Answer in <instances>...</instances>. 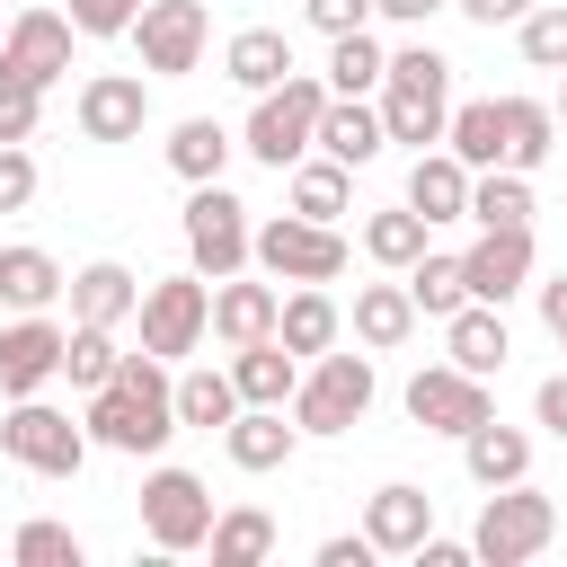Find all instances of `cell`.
I'll return each instance as SVG.
<instances>
[{
	"instance_id": "obj_1",
	"label": "cell",
	"mask_w": 567,
	"mask_h": 567,
	"mask_svg": "<svg viewBox=\"0 0 567 567\" xmlns=\"http://www.w3.org/2000/svg\"><path fill=\"white\" fill-rule=\"evenodd\" d=\"M80 425H89V443L133 452V461H142V452H168V434H177V381H168V363H159V354H124L115 381L89 390Z\"/></svg>"
},
{
	"instance_id": "obj_2",
	"label": "cell",
	"mask_w": 567,
	"mask_h": 567,
	"mask_svg": "<svg viewBox=\"0 0 567 567\" xmlns=\"http://www.w3.org/2000/svg\"><path fill=\"white\" fill-rule=\"evenodd\" d=\"M443 115H452V62L434 44H399L381 62V133L408 142V151H434Z\"/></svg>"
},
{
	"instance_id": "obj_3",
	"label": "cell",
	"mask_w": 567,
	"mask_h": 567,
	"mask_svg": "<svg viewBox=\"0 0 567 567\" xmlns=\"http://www.w3.org/2000/svg\"><path fill=\"white\" fill-rule=\"evenodd\" d=\"M319 106H328V80H310V71H284L275 89H257L239 151H248V159H266V168H292V159L310 151V133H319Z\"/></svg>"
},
{
	"instance_id": "obj_4",
	"label": "cell",
	"mask_w": 567,
	"mask_h": 567,
	"mask_svg": "<svg viewBox=\"0 0 567 567\" xmlns=\"http://www.w3.org/2000/svg\"><path fill=\"white\" fill-rule=\"evenodd\" d=\"M372 354H310V372L292 381V425L301 434H354L363 425V408H372Z\"/></svg>"
},
{
	"instance_id": "obj_5",
	"label": "cell",
	"mask_w": 567,
	"mask_h": 567,
	"mask_svg": "<svg viewBox=\"0 0 567 567\" xmlns=\"http://www.w3.org/2000/svg\"><path fill=\"white\" fill-rule=\"evenodd\" d=\"M558 540V505L540 496V487H487V505H478V532H470V558L478 567H523V558H540Z\"/></svg>"
},
{
	"instance_id": "obj_6",
	"label": "cell",
	"mask_w": 567,
	"mask_h": 567,
	"mask_svg": "<svg viewBox=\"0 0 567 567\" xmlns=\"http://www.w3.org/2000/svg\"><path fill=\"white\" fill-rule=\"evenodd\" d=\"M248 257H257L275 284H337L354 248H346V230H337V221H301V213H284V221L248 230Z\"/></svg>"
},
{
	"instance_id": "obj_7",
	"label": "cell",
	"mask_w": 567,
	"mask_h": 567,
	"mask_svg": "<svg viewBox=\"0 0 567 567\" xmlns=\"http://www.w3.org/2000/svg\"><path fill=\"white\" fill-rule=\"evenodd\" d=\"M133 319H142V354L177 363V354H195L213 337V284L204 275H159V284H142Z\"/></svg>"
},
{
	"instance_id": "obj_8",
	"label": "cell",
	"mask_w": 567,
	"mask_h": 567,
	"mask_svg": "<svg viewBox=\"0 0 567 567\" xmlns=\"http://www.w3.org/2000/svg\"><path fill=\"white\" fill-rule=\"evenodd\" d=\"M0 452H9L18 470H35V478H80L89 425H71L62 408H44V399L27 390V399H9V416H0Z\"/></svg>"
},
{
	"instance_id": "obj_9",
	"label": "cell",
	"mask_w": 567,
	"mask_h": 567,
	"mask_svg": "<svg viewBox=\"0 0 567 567\" xmlns=\"http://www.w3.org/2000/svg\"><path fill=\"white\" fill-rule=\"evenodd\" d=\"M186 257H195V275H239L248 266V204L221 186V177H204L195 195H186Z\"/></svg>"
},
{
	"instance_id": "obj_10",
	"label": "cell",
	"mask_w": 567,
	"mask_h": 567,
	"mask_svg": "<svg viewBox=\"0 0 567 567\" xmlns=\"http://www.w3.org/2000/svg\"><path fill=\"white\" fill-rule=\"evenodd\" d=\"M124 35L142 44V71L186 80V71L204 62V44H213V18H204V0H142V18H133Z\"/></svg>"
},
{
	"instance_id": "obj_11",
	"label": "cell",
	"mask_w": 567,
	"mask_h": 567,
	"mask_svg": "<svg viewBox=\"0 0 567 567\" xmlns=\"http://www.w3.org/2000/svg\"><path fill=\"white\" fill-rule=\"evenodd\" d=\"M213 532V496L195 470H151L142 478V540L151 549H204Z\"/></svg>"
},
{
	"instance_id": "obj_12",
	"label": "cell",
	"mask_w": 567,
	"mask_h": 567,
	"mask_svg": "<svg viewBox=\"0 0 567 567\" xmlns=\"http://www.w3.org/2000/svg\"><path fill=\"white\" fill-rule=\"evenodd\" d=\"M71 18L62 9H18L9 27H0V80H18V89H53L62 71H71Z\"/></svg>"
},
{
	"instance_id": "obj_13",
	"label": "cell",
	"mask_w": 567,
	"mask_h": 567,
	"mask_svg": "<svg viewBox=\"0 0 567 567\" xmlns=\"http://www.w3.org/2000/svg\"><path fill=\"white\" fill-rule=\"evenodd\" d=\"M408 416H416L425 434H452V443H461V434H470L478 416H496V408H487V381H478V372H461V363H425V372L408 381Z\"/></svg>"
},
{
	"instance_id": "obj_14",
	"label": "cell",
	"mask_w": 567,
	"mask_h": 567,
	"mask_svg": "<svg viewBox=\"0 0 567 567\" xmlns=\"http://www.w3.org/2000/svg\"><path fill=\"white\" fill-rule=\"evenodd\" d=\"M142 124H151L142 71H97V80H80V133H89V142H142Z\"/></svg>"
},
{
	"instance_id": "obj_15",
	"label": "cell",
	"mask_w": 567,
	"mask_h": 567,
	"mask_svg": "<svg viewBox=\"0 0 567 567\" xmlns=\"http://www.w3.org/2000/svg\"><path fill=\"white\" fill-rule=\"evenodd\" d=\"M461 284H470V301H496L505 310L532 284V230H478L461 248Z\"/></svg>"
},
{
	"instance_id": "obj_16",
	"label": "cell",
	"mask_w": 567,
	"mask_h": 567,
	"mask_svg": "<svg viewBox=\"0 0 567 567\" xmlns=\"http://www.w3.org/2000/svg\"><path fill=\"white\" fill-rule=\"evenodd\" d=\"M62 337H71V328H53L44 310H18V319L0 328V390H9V399L44 390V381L62 372Z\"/></svg>"
},
{
	"instance_id": "obj_17",
	"label": "cell",
	"mask_w": 567,
	"mask_h": 567,
	"mask_svg": "<svg viewBox=\"0 0 567 567\" xmlns=\"http://www.w3.org/2000/svg\"><path fill=\"white\" fill-rule=\"evenodd\" d=\"M425 532H434V496H425V487L390 478V487H372V496H363V540H372L381 558H408Z\"/></svg>"
},
{
	"instance_id": "obj_18",
	"label": "cell",
	"mask_w": 567,
	"mask_h": 567,
	"mask_svg": "<svg viewBox=\"0 0 567 567\" xmlns=\"http://www.w3.org/2000/svg\"><path fill=\"white\" fill-rule=\"evenodd\" d=\"M310 142H319L337 168H372V159L390 151V133H381V106H372V97H328Z\"/></svg>"
},
{
	"instance_id": "obj_19",
	"label": "cell",
	"mask_w": 567,
	"mask_h": 567,
	"mask_svg": "<svg viewBox=\"0 0 567 567\" xmlns=\"http://www.w3.org/2000/svg\"><path fill=\"white\" fill-rule=\"evenodd\" d=\"M443 354H452L461 372L496 381V372H505V354H514V337H505V310H496V301H461V310L443 319Z\"/></svg>"
},
{
	"instance_id": "obj_20",
	"label": "cell",
	"mask_w": 567,
	"mask_h": 567,
	"mask_svg": "<svg viewBox=\"0 0 567 567\" xmlns=\"http://www.w3.org/2000/svg\"><path fill=\"white\" fill-rule=\"evenodd\" d=\"M292 381H301V354H292L284 337H248V346H230V390H239V408H284Z\"/></svg>"
},
{
	"instance_id": "obj_21",
	"label": "cell",
	"mask_w": 567,
	"mask_h": 567,
	"mask_svg": "<svg viewBox=\"0 0 567 567\" xmlns=\"http://www.w3.org/2000/svg\"><path fill=\"white\" fill-rule=\"evenodd\" d=\"M62 292H71V319H80V328H124V319H133V301H142V284H133L115 257H97V266L62 275Z\"/></svg>"
},
{
	"instance_id": "obj_22",
	"label": "cell",
	"mask_w": 567,
	"mask_h": 567,
	"mask_svg": "<svg viewBox=\"0 0 567 567\" xmlns=\"http://www.w3.org/2000/svg\"><path fill=\"white\" fill-rule=\"evenodd\" d=\"M461 470H470L478 487H514V478H532V434H523V425L478 416V425L461 434Z\"/></svg>"
},
{
	"instance_id": "obj_23",
	"label": "cell",
	"mask_w": 567,
	"mask_h": 567,
	"mask_svg": "<svg viewBox=\"0 0 567 567\" xmlns=\"http://www.w3.org/2000/svg\"><path fill=\"white\" fill-rule=\"evenodd\" d=\"M408 213H425V221H470V168L434 142V151H416V168H408Z\"/></svg>"
},
{
	"instance_id": "obj_24",
	"label": "cell",
	"mask_w": 567,
	"mask_h": 567,
	"mask_svg": "<svg viewBox=\"0 0 567 567\" xmlns=\"http://www.w3.org/2000/svg\"><path fill=\"white\" fill-rule=\"evenodd\" d=\"M292 443H301V425H284V408H239V416L221 425L230 470H284V461H292Z\"/></svg>"
},
{
	"instance_id": "obj_25",
	"label": "cell",
	"mask_w": 567,
	"mask_h": 567,
	"mask_svg": "<svg viewBox=\"0 0 567 567\" xmlns=\"http://www.w3.org/2000/svg\"><path fill=\"white\" fill-rule=\"evenodd\" d=\"M275 310H284V292H275V284H239V275H221V284H213V337H221V346L275 337Z\"/></svg>"
},
{
	"instance_id": "obj_26",
	"label": "cell",
	"mask_w": 567,
	"mask_h": 567,
	"mask_svg": "<svg viewBox=\"0 0 567 567\" xmlns=\"http://www.w3.org/2000/svg\"><path fill=\"white\" fill-rule=\"evenodd\" d=\"M221 71L257 97V89H275V80H284V71H301V62H292V35H284V27H239V35L221 44Z\"/></svg>"
},
{
	"instance_id": "obj_27",
	"label": "cell",
	"mask_w": 567,
	"mask_h": 567,
	"mask_svg": "<svg viewBox=\"0 0 567 567\" xmlns=\"http://www.w3.org/2000/svg\"><path fill=\"white\" fill-rule=\"evenodd\" d=\"M443 151H452L461 168H505V106H496V97L452 106V115H443Z\"/></svg>"
},
{
	"instance_id": "obj_28",
	"label": "cell",
	"mask_w": 567,
	"mask_h": 567,
	"mask_svg": "<svg viewBox=\"0 0 567 567\" xmlns=\"http://www.w3.org/2000/svg\"><path fill=\"white\" fill-rule=\"evenodd\" d=\"M470 221L478 230H532V177L523 168H470Z\"/></svg>"
},
{
	"instance_id": "obj_29",
	"label": "cell",
	"mask_w": 567,
	"mask_h": 567,
	"mask_svg": "<svg viewBox=\"0 0 567 567\" xmlns=\"http://www.w3.org/2000/svg\"><path fill=\"white\" fill-rule=\"evenodd\" d=\"M354 337H363L372 354L408 346V337H416V301H408V284H354Z\"/></svg>"
},
{
	"instance_id": "obj_30",
	"label": "cell",
	"mask_w": 567,
	"mask_h": 567,
	"mask_svg": "<svg viewBox=\"0 0 567 567\" xmlns=\"http://www.w3.org/2000/svg\"><path fill=\"white\" fill-rule=\"evenodd\" d=\"M337 328H346V310H337L319 284H292V301L275 310V337H284L292 354H328V346H337Z\"/></svg>"
},
{
	"instance_id": "obj_31",
	"label": "cell",
	"mask_w": 567,
	"mask_h": 567,
	"mask_svg": "<svg viewBox=\"0 0 567 567\" xmlns=\"http://www.w3.org/2000/svg\"><path fill=\"white\" fill-rule=\"evenodd\" d=\"M381 62L390 53L372 44V27H354V35H328V71L319 80H328V97H372L381 89Z\"/></svg>"
},
{
	"instance_id": "obj_32",
	"label": "cell",
	"mask_w": 567,
	"mask_h": 567,
	"mask_svg": "<svg viewBox=\"0 0 567 567\" xmlns=\"http://www.w3.org/2000/svg\"><path fill=\"white\" fill-rule=\"evenodd\" d=\"M496 106H505V168L532 177V168L558 151V115H549L540 97H496Z\"/></svg>"
},
{
	"instance_id": "obj_33",
	"label": "cell",
	"mask_w": 567,
	"mask_h": 567,
	"mask_svg": "<svg viewBox=\"0 0 567 567\" xmlns=\"http://www.w3.org/2000/svg\"><path fill=\"white\" fill-rule=\"evenodd\" d=\"M230 151H239V142H230V133H221L213 115H186V124L168 133V168H177L186 186H204V177H221V168H230Z\"/></svg>"
},
{
	"instance_id": "obj_34",
	"label": "cell",
	"mask_w": 567,
	"mask_h": 567,
	"mask_svg": "<svg viewBox=\"0 0 567 567\" xmlns=\"http://www.w3.org/2000/svg\"><path fill=\"white\" fill-rule=\"evenodd\" d=\"M346 204H354V168H337L328 151L319 159H292V213L301 221H337Z\"/></svg>"
},
{
	"instance_id": "obj_35",
	"label": "cell",
	"mask_w": 567,
	"mask_h": 567,
	"mask_svg": "<svg viewBox=\"0 0 567 567\" xmlns=\"http://www.w3.org/2000/svg\"><path fill=\"white\" fill-rule=\"evenodd\" d=\"M399 284H408L416 319H452V310L470 301V284H461V257H443V248H416V266H408Z\"/></svg>"
},
{
	"instance_id": "obj_36",
	"label": "cell",
	"mask_w": 567,
	"mask_h": 567,
	"mask_svg": "<svg viewBox=\"0 0 567 567\" xmlns=\"http://www.w3.org/2000/svg\"><path fill=\"white\" fill-rule=\"evenodd\" d=\"M213 567H257V558H275V514H257V505H230V514H213Z\"/></svg>"
},
{
	"instance_id": "obj_37",
	"label": "cell",
	"mask_w": 567,
	"mask_h": 567,
	"mask_svg": "<svg viewBox=\"0 0 567 567\" xmlns=\"http://www.w3.org/2000/svg\"><path fill=\"white\" fill-rule=\"evenodd\" d=\"M0 301L9 310H53L62 301V266L44 248H0Z\"/></svg>"
},
{
	"instance_id": "obj_38",
	"label": "cell",
	"mask_w": 567,
	"mask_h": 567,
	"mask_svg": "<svg viewBox=\"0 0 567 567\" xmlns=\"http://www.w3.org/2000/svg\"><path fill=\"white\" fill-rule=\"evenodd\" d=\"M425 230H434L425 213L390 204V213H372V221H363V257H372V266H390V275H408V266H416V248H425Z\"/></svg>"
},
{
	"instance_id": "obj_39",
	"label": "cell",
	"mask_w": 567,
	"mask_h": 567,
	"mask_svg": "<svg viewBox=\"0 0 567 567\" xmlns=\"http://www.w3.org/2000/svg\"><path fill=\"white\" fill-rule=\"evenodd\" d=\"M514 44H523L532 71H567V0H532L514 18Z\"/></svg>"
},
{
	"instance_id": "obj_40",
	"label": "cell",
	"mask_w": 567,
	"mask_h": 567,
	"mask_svg": "<svg viewBox=\"0 0 567 567\" xmlns=\"http://www.w3.org/2000/svg\"><path fill=\"white\" fill-rule=\"evenodd\" d=\"M115 328H80L71 319V337H62V372H71V390H97V381H115Z\"/></svg>"
},
{
	"instance_id": "obj_41",
	"label": "cell",
	"mask_w": 567,
	"mask_h": 567,
	"mask_svg": "<svg viewBox=\"0 0 567 567\" xmlns=\"http://www.w3.org/2000/svg\"><path fill=\"white\" fill-rule=\"evenodd\" d=\"M230 416H239L230 363H221V372H186V381H177V425H230Z\"/></svg>"
},
{
	"instance_id": "obj_42",
	"label": "cell",
	"mask_w": 567,
	"mask_h": 567,
	"mask_svg": "<svg viewBox=\"0 0 567 567\" xmlns=\"http://www.w3.org/2000/svg\"><path fill=\"white\" fill-rule=\"evenodd\" d=\"M9 558H18V567H80L89 549H80L71 523H18V532H9Z\"/></svg>"
},
{
	"instance_id": "obj_43",
	"label": "cell",
	"mask_w": 567,
	"mask_h": 567,
	"mask_svg": "<svg viewBox=\"0 0 567 567\" xmlns=\"http://www.w3.org/2000/svg\"><path fill=\"white\" fill-rule=\"evenodd\" d=\"M35 204V159L27 142H0V213H27Z\"/></svg>"
},
{
	"instance_id": "obj_44",
	"label": "cell",
	"mask_w": 567,
	"mask_h": 567,
	"mask_svg": "<svg viewBox=\"0 0 567 567\" xmlns=\"http://www.w3.org/2000/svg\"><path fill=\"white\" fill-rule=\"evenodd\" d=\"M62 18H71V27H80V35H124V27H133V18H142V0H71V9H62Z\"/></svg>"
},
{
	"instance_id": "obj_45",
	"label": "cell",
	"mask_w": 567,
	"mask_h": 567,
	"mask_svg": "<svg viewBox=\"0 0 567 567\" xmlns=\"http://www.w3.org/2000/svg\"><path fill=\"white\" fill-rule=\"evenodd\" d=\"M35 106H44V89L0 80V142H35Z\"/></svg>"
},
{
	"instance_id": "obj_46",
	"label": "cell",
	"mask_w": 567,
	"mask_h": 567,
	"mask_svg": "<svg viewBox=\"0 0 567 567\" xmlns=\"http://www.w3.org/2000/svg\"><path fill=\"white\" fill-rule=\"evenodd\" d=\"M301 18H310L319 35H354V27L372 18V0H301Z\"/></svg>"
},
{
	"instance_id": "obj_47",
	"label": "cell",
	"mask_w": 567,
	"mask_h": 567,
	"mask_svg": "<svg viewBox=\"0 0 567 567\" xmlns=\"http://www.w3.org/2000/svg\"><path fill=\"white\" fill-rule=\"evenodd\" d=\"M381 549L363 540V532H337V540H319V567H372Z\"/></svg>"
},
{
	"instance_id": "obj_48",
	"label": "cell",
	"mask_w": 567,
	"mask_h": 567,
	"mask_svg": "<svg viewBox=\"0 0 567 567\" xmlns=\"http://www.w3.org/2000/svg\"><path fill=\"white\" fill-rule=\"evenodd\" d=\"M532 416H540L549 434H567V372H549V381L532 390Z\"/></svg>"
},
{
	"instance_id": "obj_49",
	"label": "cell",
	"mask_w": 567,
	"mask_h": 567,
	"mask_svg": "<svg viewBox=\"0 0 567 567\" xmlns=\"http://www.w3.org/2000/svg\"><path fill=\"white\" fill-rule=\"evenodd\" d=\"M452 9H461L470 27H514V18L532 9V0H452Z\"/></svg>"
},
{
	"instance_id": "obj_50",
	"label": "cell",
	"mask_w": 567,
	"mask_h": 567,
	"mask_svg": "<svg viewBox=\"0 0 567 567\" xmlns=\"http://www.w3.org/2000/svg\"><path fill=\"white\" fill-rule=\"evenodd\" d=\"M408 558H416V567H470V540H434V532H425Z\"/></svg>"
},
{
	"instance_id": "obj_51",
	"label": "cell",
	"mask_w": 567,
	"mask_h": 567,
	"mask_svg": "<svg viewBox=\"0 0 567 567\" xmlns=\"http://www.w3.org/2000/svg\"><path fill=\"white\" fill-rule=\"evenodd\" d=\"M540 328L567 346V275H549V284H540Z\"/></svg>"
},
{
	"instance_id": "obj_52",
	"label": "cell",
	"mask_w": 567,
	"mask_h": 567,
	"mask_svg": "<svg viewBox=\"0 0 567 567\" xmlns=\"http://www.w3.org/2000/svg\"><path fill=\"white\" fill-rule=\"evenodd\" d=\"M434 9H452V0H372V18H399V27H425Z\"/></svg>"
},
{
	"instance_id": "obj_53",
	"label": "cell",
	"mask_w": 567,
	"mask_h": 567,
	"mask_svg": "<svg viewBox=\"0 0 567 567\" xmlns=\"http://www.w3.org/2000/svg\"><path fill=\"white\" fill-rule=\"evenodd\" d=\"M549 115H558V133H567V71H558V106H549Z\"/></svg>"
},
{
	"instance_id": "obj_54",
	"label": "cell",
	"mask_w": 567,
	"mask_h": 567,
	"mask_svg": "<svg viewBox=\"0 0 567 567\" xmlns=\"http://www.w3.org/2000/svg\"><path fill=\"white\" fill-rule=\"evenodd\" d=\"M558 443H567V434H558Z\"/></svg>"
}]
</instances>
